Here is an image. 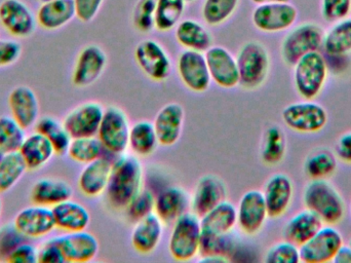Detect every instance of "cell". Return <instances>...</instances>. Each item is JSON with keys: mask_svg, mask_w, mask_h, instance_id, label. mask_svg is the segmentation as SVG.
Returning a JSON list of instances; mask_svg holds the SVG:
<instances>
[{"mask_svg": "<svg viewBox=\"0 0 351 263\" xmlns=\"http://www.w3.org/2000/svg\"><path fill=\"white\" fill-rule=\"evenodd\" d=\"M199 262H228V258H222V256H206V258H200Z\"/></svg>", "mask_w": 351, "mask_h": 263, "instance_id": "6f0895ef", "label": "cell"}, {"mask_svg": "<svg viewBox=\"0 0 351 263\" xmlns=\"http://www.w3.org/2000/svg\"><path fill=\"white\" fill-rule=\"evenodd\" d=\"M65 256L66 262L86 263L97 258L100 249L98 240L93 233L82 231L64 233L55 237Z\"/></svg>", "mask_w": 351, "mask_h": 263, "instance_id": "d6986e66", "label": "cell"}, {"mask_svg": "<svg viewBox=\"0 0 351 263\" xmlns=\"http://www.w3.org/2000/svg\"><path fill=\"white\" fill-rule=\"evenodd\" d=\"M67 155L72 161L86 165L104 157L107 153L98 137L93 136L72 138Z\"/></svg>", "mask_w": 351, "mask_h": 263, "instance_id": "f35d334b", "label": "cell"}, {"mask_svg": "<svg viewBox=\"0 0 351 263\" xmlns=\"http://www.w3.org/2000/svg\"><path fill=\"white\" fill-rule=\"evenodd\" d=\"M27 171L26 163L20 153H5L0 161V194L12 190Z\"/></svg>", "mask_w": 351, "mask_h": 263, "instance_id": "8d00e7d4", "label": "cell"}, {"mask_svg": "<svg viewBox=\"0 0 351 263\" xmlns=\"http://www.w3.org/2000/svg\"><path fill=\"white\" fill-rule=\"evenodd\" d=\"M287 151L285 133L278 126L268 128L264 133L261 146V159L267 165H276L284 159Z\"/></svg>", "mask_w": 351, "mask_h": 263, "instance_id": "74e56055", "label": "cell"}, {"mask_svg": "<svg viewBox=\"0 0 351 263\" xmlns=\"http://www.w3.org/2000/svg\"><path fill=\"white\" fill-rule=\"evenodd\" d=\"M22 55V45L14 39H0V68L18 62Z\"/></svg>", "mask_w": 351, "mask_h": 263, "instance_id": "f907efd6", "label": "cell"}, {"mask_svg": "<svg viewBox=\"0 0 351 263\" xmlns=\"http://www.w3.org/2000/svg\"><path fill=\"white\" fill-rule=\"evenodd\" d=\"M185 0H156V28L162 32L172 30L181 20Z\"/></svg>", "mask_w": 351, "mask_h": 263, "instance_id": "60d3db41", "label": "cell"}, {"mask_svg": "<svg viewBox=\"0 0 351 263\" xmlns=\"http://www.w3.org/2000/svg\"><path fill=\"white\" fill-rule=\"evenodd\" d=\"M202 225L194 213L187 212L173 223L169 251L177 262H187L199 255Z\"/></svg>", "mask_w": 351, "mask_h": 263, "instance_id": "3957f363", "label": "cell"}, {"mask_svg": "<svg viewBox=\"0 0 351 263\" xmlns=\"http://www.w3.org/2000/svg\"><path fill=\"white\" fill-rule=\"evenodd\" d=\"M8 106L12 117L25 130L36 125L40 113V105L32 89L26 86L14 88L8 96Z\"/></svg>", "mask_w": 351, "mask_h": 263, "instance_id": "7402d4cb", "label": "cell"}, {"mask_svg": "<svg viewBox=\"0 0 351 263\" xmlns=\"http://www.w3.org/2000/svg\"><path fill=\"white\" fill-rule=\"evenodd\" d=\"M298 10L290 2H274L260 4L253 12L254 25L266 33L288 30L296 23Z\"/></svg>", "mask_w": 351, "mask_h": 263, "instance_id": "30bf717a", "label": "cell"}, {"mask_svg": "<svg viewBox=\"0 0 351 263\" xmlns=\"http://www.w3.org/2000/svg\"><path fill=\"white\" fill-rule=\"evenodd\" d=\"M325 55H348L351 53V19L334 23L325 32L323 49Z\"/></svg>", "mask_w": 351, "mask_h": 263, "instance_id": "e575fe53", "label": "cell"}, {"mask_svg": "<svg viewBox=\"0 0 351 263\" xmlns=\"http://www.w3.org/2000/svg\"><path fill=\"white\" fill-rule=\"evenodd\" d=\"M226 196V187L222 180L216 176H204L198 180L190 198V208L192 213L200 218L220 203L224 202Z\"/></svg>", "mask_w": 351, "mask_h": 263, "instance_id": "ffe728a7", "label": "cell"}, {"mask_svg": "<svg viewBox=\"0 0 351 263\" xmlns=\"http://www.w3.org/2000/svg\"><path fill=\"white\" fill-rule=\"evenodd\" d=\"M252 1L260 5V4L274 3V2H287L289 0H252Z\"/></svg>", "mask_w": 351, "mask_h": 263, "instance_id": "680465c9", "label": "cell"}, {"mask_svg": "<svg viewBox=\"0 0 351 263\" xmlns=\"http://www.w3.org/2000/svg\"><path fill=\"white\" fill-rule=\"evenodd\" d=\"M350 247H351V240H350Z\"/></svg>", "mask_w": 351, "mask_h": 263, "instance_id": "e7e4bbea", "label": "cell"}, {"mask_svg": "<svg viewBox=\"0 0 351 263\" xmlns=\"http://www.w3.org/2000/svg\"><path fill=\"white\" fill-rule=\"evenodd\" d=\"M158 138L154 123L140 121L132 126L129 137V148L136 157H147L158 148Z\"/></svg>", "mask_w": 351, "mask_h": 263, "instance_id": "836d02e7", "label": "cell"}, {"mask_svg": "<svg viewBox=\"0 0 351 263\" xmlns=\"http://www.w3.org/2000/svg\"><path fill=\"white\" fill-rule=\"evenodd\" d=\"M185 1H194V0H185Z\"/></svg>", "mask_w": 351, "mask_h": 263, "instance_id": "be15d7a7", "label": "cell"}, {"mask_svg": "<svg viewBox=\"0 0 351 263\" xmlns=\"http://www.w3.org/2000/svg\"><path fill=\"white\" fill-rule=\"evenodd\" d=\"M26 130L10 115L0 117V150L18 152L26 138Z\"/></svg>", "mask_w": 351, "mask_h": 263, "instance_id": "b9f144b4", "label": "cell"}, {"mask_svg": "<svg viewBox=\"0 0 351 263\" xmlns=\"http://www.w3.org/2000/svg\"><path fill=\"white\" fill-rule=\"evenodd\" d=\"M37 262L40 263H64L66 262L63 251L55 238L45 241L38 249Z\"/></svg>", "mask_w": 351, "mask_h": 263, "instance_id": "816d5d0a", "label": "cell"}, {"mask_svg": "<svg viewBox=\"0 0 351 263\" xmlns=\"http://www.w3.org/2000/svg\"><path fill=\"white\" fill-rule=\"evenodd\" d=\"M76 16L73 0H49L41 2L36 12L38 26L47 31H55L69 24Z\"/></svg>", "mask_w": 351, "mask_h": 263, "instance_id": "83f0119b", "label": "cell"}, {"mask_svg": "<svg viewBox=\"0 0 351 263\" xmlns=\"http://www.w3.org/2000/svg\"><path fill=\"white\" fill-rule=\"evenodd\" d=\"M40 2H45V1H49V0H39Z\"/></svg>", "mask_w": 351, "mask_h": 263, "instance_id": "6125c7cd", "label": "cell"}, {"mask_svg": "<svg viewBox=\"0 0 351 263\" xmlns=\"http://www.w3.org/2000/svg\"><path fill=\"white\" fill-rule=\"evenodd\" d=\"M336 155L346 163H351V132L346 133L336 143Z\"/></svg>", "mask_w": 351, "mask_h": 263, "instance_id": "11a10c76", "label": "cell"}, {"mask_svg": "<svg viewBox=\"0 0 351 263\" xmlns=\"http://www.w3.org/2000/svg\"><path fill=\"white\" fill-rule=\"evenodd\" d=\"M35 131L49 139L55 149L56 155H67L72 137L64 127L63 123H60L55 117H40L35 125Z\"/></svg>", "mask_w": 351, "mask_h": 263, "instance_id": "d590c367", "label": "cell"}, {"mask_svg": "<svg viewBox=\"0 0 351 263\" xmlns=\"http://www.w3.org/2000/svg\"><path fill=\"white\" fill-rule=\"evenodd\" d=\"M185 122V111L178 103L165 105L154 119V126L158 142L164 146H173L179 141Z\"/></svg>", "mask_w": 351, "mask_h": 263, "instance_id": "cb8c5ba5", "label": "cell"}, {"mask_svg": "<svg viewBox=\"0 0 351 263\" xmlns=\"http://www.w3.org/2000/svg\"><path fill=\"white\" fill-rule=\"evenodd\" d=\"M38 249L28 242L21 244L8 258L10 263H35L37 262Z\"/></svg>", "mask_w": 351, "mask_h": 263, "instance_id": "db71d44e", "label": "cell"}, {"mask_svg": "<svg viewBox=\"0 0 351 263\" xmlns=\"http://www.w3.org/2000/svg\"><path fill=\"white\" fill-rule=\"evenodd\" d=\"M104 111L100 103H82L66 115L64 127L72 138L97 136Z\"/></svg>", "mask_w": 351, "mask_h": 263, "instance_id": "2e32d148", "label": "cell"}, {"mask_svg": "<svg viewBox=\"0 0 351 263\" xmlns=\"http://www.w3.org/2000/svg\"><path fill=\"white\" fill-rule=\"evenodd\" d=\"M55 218L56 229L63 233L86 231L90 223L88 209L80 203L69 200L60 203L51 208Z\"/></svg>", "mask_w": 351, "mask_h": 263, "instance_id": "4316f807", "label": "cell"}, {"mask_svg": "<svg viewBox=\"0 0 351 263\" xmlns=\"http://www.w3.org/2000/svg\"><path fill=\"white\" fill-rule=\"evenodd\" d=\"M350 214H351V202H350Z\"/></svg>", "mask_w": 351, "mask_h": 263, "instance_id": "03108f58", "label": "cell"}, {"mask_svg": "<svg viewBox=\"0 0 351 263\" xmlns=\"http://www.w3.org/2000/svg\"><path fill=\"white\" fill-rule=\"evenodd\" d=\"M106 65L105 52L97 45H88L78 54L72 72V82L78 88L90 86L102 76Z\"/></svg>", "mask_w": 351, "mask_h": 263, "instance_id": "ac0fdd59", "label": "cell"}, {"mask_svg": "<svg viewBox=\"0 0 351 263\" xmlns=\"http://www.w3.org/2000/svg\"><path fill=\"white\" fill-rule=\"evenodd\" d=\"M178 73L184 86L194 93H204L210 88L212 78L206 56L202 52L186 49L178 59Z\"/></svg>", "mask_w": 351, "mask_h": 263, "instance_id": "4fadbf2b", "label": "cell"}, {"mask_svg": "<svg viewBox=\"0 0 351 263\" xmlns=\"http://www.w3.org/2000/svg\"><path fill=\"white\" fill-rule=\"evenodd\" d=\"M329 76L327 60L321 52L303 56L294 65V82L297 92L306 100L317 98Z\"/></svg>", "mask_w": 351, "mask_h": 263, "instance_id": "277c9868", "label": "cell"}, {"mask_svg": "<svg viewBox=\"0 0 351 263\" xmlns=\"http://www.w3.org/2000/svg\"><path fill=\"white\" fill-rule=\"evenodd\" d=\"M212 82L223 89H233L239 84L237 58L223 47H210L204 54Z\"/></svg>", "mask_w": 351, "mask_h": 263, "instance_id": "e0dca14e", "label": "cell"}, {"mask_svg": "<svg viewBox=\"0 0 351 263\" xmlns=\"http://www.w3.org/2000/svg\"><path fill=\"white\" fill-rule=\"evenodd\" d=\"M200 225L202 233L206 235H227L232 233L237 225V207L225 200L200 217Z\"/></svg>", "mask_w": 351, "mask_h": 263, "instance_id": "4dcf8cb0", "label": "cell"}, {"mask_svg": "<svg viewBox=\"0 0 351 263\" xmlns=\"http://www.w3.org/2000/svg\"><path fill=\"white\" fill-rule=\"evenodd\" d=\"M239 0H206L202 16L206 24L218 26L228 20L237 10Z\"/></svg>", "mask_w": 351, "mask_h": 263, "instance_id": "ee69618b", "label": "cell"}, {"mask_svg": "<svg viewBox=\"0 0 351 263\" xmlns=\"http://www.w3.org/2000/svg\"><path fill=\"white\" fill-rule=\"evenodd\" d=\"M156 0H140L134 12V24L141 32H149L156 27Z\"/></svg>", "mask_w": 351, "mask_h": 263, "instance_id": "c3c4849f", "label": "cell"}, {"mask_svg": "<svg viewBox=\"0 0 351 263\" xmlns=\"http://www.w3.org/2000/svg\"><path fill=\"white\" fill-rule=\"evenodd\" d=\"M268 215L278 218L286 214L292 203L294 188L290 178L285 174H276L266 182L263 192Z\"/></svg>", "mask_w": 351, "mask_h": 263, "instance_id": "603a6c76", "label": "cell"}, {"mask_svg": "<svg viewBox=\"0 0 351 263\" xmlns=\"http://www.w3.org/2000/svg\"><path fill=\"white\" fill-rule=\"evenodd\" d=\"M336 263H351V247L342 245L333 260Z\"/></svg>", "mask_w": 351, "mask_h": 263, "instance_id": "9f6ffc18", "label": "cell"}, {"mask_svg": "<svg viewBox=\"0 0 351 263\" xmlns=\"http://www.w3.org/2000/svg\"><path fill=\"white\" fill-rule=\"evenodd\" d=\"M265 262L267 263H298L300 262L299 246L285 240L274 244L266 252Z\"/></svg>", "mask_w": 351, "mask_h": 263, "instance_id": "bcb514c9", "label": "cell"}, {"mask_svg": "<svg viewBox=\"0 0 351 263\" xmlns=\"http://www.w3.org/2000/svg\"><path fill=\"white\" fill-rule=\"evenodd\" d=\"M323 227V220L319 218V215L305 209L297 213L285 225V240L301 246L311 240Z\"/></svg>", "mask_w": 351, "mask_h": 263, "instance_id": "1f68e13d", "label": "cell"}, {"mask_svg": "<svg viewBox=\"0 0 351 263\" xmlns=\"http://www.w3.org/2000/svg\"><path fill=\"white\" fill-rule=\"evenodd\" d=\"M325 31L315 23H303L285 37L280 54L285 63L294 66L303 56L323 49Z\"/></svg>", "mask_w": 351, "mask_h": 263, "instance_id": "8992f818", "label": "cell"}, {"mask_svg": "<svg viewBox=\"0 0 351 263\" xmlns=\"http://www.w3.org/2000/svg\"><path fill=\"white\" fill-rule=\"evenodd\" d=\"M5 155V153L2 152L1 150H0V161H1L2 157H3V155Z\"/></svg>", "mask_w": 351, "mask_h": 263, "instance_id": "94428289", "label": "cell"}, {"mask_svg": "<svg viewBox=\"0 0 351 263\" xmlns=\"http://www.w3.org/2000/svg\"><path fill=\"white\" fill-rule=\"evenodd\" d=\"M282 119L287 127L298 133H317L328 123V113L313 101L293 103L282 111Z\"/></svg>", "mask_w": 351, "mask_h": 263, "instance_id": "ba28073f", "label": "cell"}, {"mask_svg": "<svg viewBox=\"0 0 351 263\" xmlns=\"http://www.w3.org/2000/svg\"><path fill=\"white\" fill-rule=\"evenodd\" d=\"M237 63L239 84L247 90H255L261 87L269 73V54L258 41H249L243 45L237 54Z\"/></svg>", "mask_w": 351, "mask_h": 263, "instance_id": "5b68a950", "label": "cell"}, {"mask_svg": "<svg viewBox=\"0 0 351 263\" xmlns=\"http://www.w3.org/2000/svg\"><path fill=\"white\" fill-rule=\"evenodd\" d=\"M343 245V237L333 225L323 227L306 243L299 246L300 260L305 263L333 262L336 253Z\"/></svg>", "mask_w": 351, "mask_h": 263, "instance_id": "9c48e42d", "label": "cell"}, {"mask_svg": "<svg viewBox=\"0 0 351 263\" xmlns=\"http://www.w3.org/2000/svg\"><path fill=\"white\" fill-rule=\"evenodd\" d=\"M76 18L84 23L94 20L104 0H73Z\"/></svg>", "mask_w": 351, "mask_h": 263, "instance_id": "f5cc1de1", "label": "cell"}, {"mask_svg": "<svg viewBox=\"0 0 351 263\" xmlns=\"http://www.w3.org/2000/svg\"><path fill=\"white\" fill-rule=\"evenodd\" d=\"M14 225L28 240L47 237L56 229L51 208L35 204L22 209L14 217Z\"/></svg>", "mask_w": 351, "mask_h": 263, "instance_id": "9a60e30c", "label": "cell"}, {"mask_svg": "<svg viewBox=\"0 0 351 263\" xmlns=\"http://www.w3.org/2000/svg\"><path fill=\"white\" fill-rule=\"evenodd\" d=\"M351 14V0H322L321 14L328 23L348 19Z\"/></svg>", "mask_w": 351, "mask_h": 263, "instance_id": "681fc988", "label": "cell"}, {"mask_svg": "<svg viewBox=\"0 0 351 263\" xmlns=\"http://www.w3.org/2000/svg\"><path fill=\"white\" fill-rule=\"evenodd\" d=\"M237 225L247 236L259 233L268 217L267 207L263 192L257 190L245 192L237 207Z\"/></svg>", "mask_w": 351, "mask_h": 263, "instance_id": "7c38bea8", "label": "cell"}, {"mask_svg": "<svg viewBox=\"0 0 351 263\" xmlns=\"http://www.w3.org/2000/svg\"><path fill=\"white\" fill-rule=\"evenodd\" d=\"M164 225L156 213L138 220L131 235L134 249L143 255L152 253L162 242Z\"/></svg>", "mask_w": 351, "mask_h": 263, "instance_id": "d4e9b609", "label": "cell"}, {"mask_svg": "<svg viewBox=\"0 0 351 263\" xmlns=\"http://www.w3.org/2000/svg\"><path fill=\"white\" fill-rule=\"evenodd\" d=\"M73 190L67 182L56 178H41L33 184L30 192V200L32 204L39 206H57L64 201L72 198Z\"/></svg>", "mask_w": 351, "mask_h": 263, "instance_id": "f546056e", "label": "cell"}, {"mask_svg": "<svg viewBox=\"0 0 351 263\" xmlns=\"http://www.w3.org/2000/svg\"><path fill=\"white\" fill-rule=\"evenodd\" d=\"M305 208L319 215L328 225L341 222L346 215V204L335 186L326 179L311 180L304 190Z\"/></svg>", "mask_w": 351, "mask_h": 263, "instance_id": "7a4b0ae2", "label": "cell"}, {"mask_svg": "<svg viewBox=\"0 0 351 263\" xmlns=\"http://www.w3.org/2000/svg\"><path fill=\"white\" fill-rule=\"evenodd\" d=\"M337 170V159L327 149L311 153L304 163V171L311 180L327 179Z\"/></svg>", "mask_w": 351, "mask_h": 263, "instance_id": "ab89813d", "label": "cell"}, {"mask_svg": "<svg viewBox=\"0 0 351 263\" xmlns=\"http://www.w3.org/2000/svg\"><path fill=\"white\" fill-rule=\"evenodd\" d=\"M112 159L108 155L84 165L78 176V188L88 198H98L106 192Z\"/></svg>", "mask_w": 351, "mask_h": 263, "instance_id": "44dd1931", "label": "cell"}, {"mask_svg": "<svg viewBox=\"0 0 351 263\" xmlns=\"http://www.w3.org/2000/svg\"><path fill=\"white\" fill-rule=\"evenodd\" d=\"M0 25L12 36L26 38L34 33L38 24L36 14L22 0H2Z\"/></svg>", "mask_w": 351, "mask_h": 263, "instance_id": "8fae6325", "label": "cell"}, {"mask_svg": "<svg viewBox=\"0 0 351 263\" xmlns=\"http://www.w3.org/2000/svg\"><path fill=\"white\" fill-rule=\"evenodd\" d=\"M176 39L186 49L202 53L208 51L213 43L210 32L202 24L192 20L182 21L177 25Z\"/></svg>", "mask_w": 351, "mask_h": 263, "instance_id": "d6a6232c", "label": "cell"}, {"mask_svg": "<svg viewBox=\"0 0 351 263\" xmlns=\"http://www.w3.org/2000/svg\"><path fill=\"white\" fill-rule=\"evenodd\" d=\"M130 131L131 125L125 111L119 107L111 106L105 109L97 137L107 155L119 157L129 149Z\"/></svg>", "mask_w": 351, "mask_h": 263, "instance_id": "52a82bcc", "label": "cell"}, {"mask_svg": "<svg viewBox=\"0 0 351 263\" xmlns=\"http://www.w3.org/2000/svg\"><path fill=\"white\" fill-rule=\"evenodd\" d=\"M189 208V196L183 188L178 186L165 188L156 196L154 213L165 225L174 223L179 217L187 213Z\"/></svg>", "mask_w": 351, "mask_h": 263, "instance_id": "484cf974", "label": "cell"}, {"mask_svg": "<svg viewBox=\"0 0 351 263\" xmlns=\"http://www.w3.org/2000/svg\"><path fill=\"white\" fill-rule=\"evenodd\" d=\"M154 207H156V196L150 190L142 188L136 194L135 198L130 202L125 210H127L128 217L132 221L137 222L140 219L154 213Z\"/></svg>", "mask_w": 351, "mask_h": 263, "instance_id": "f6af8a7d", "label": "cell"}, {"mask_svg": "<svg viewBox=\"0 0 351 263\" xmlns=\"http://www.w3.org/2000/svg\"><path fill=\"white\" fill-rule=\"evenodd\" d=\"M144 170L138 157L121 155L112 163L107 186V200L115 209L127 208L136 194L143 188Z\"/></svg>", "mask_w": 351, "mask_h": 263, "instance_id": "6da1fadb", "label": "cell"}, {"mask_svg": "<svg viewBox=\"0 0 351 263\" xmlns=\"http://www.w3.org/2000/svg\"><path fill=\"white\" fill-rule=\"evenodd\" d=\"M18 152L24 159L28 171L43 169L56 155L55 149L49 139L36 131L27 135Z\"/></svg>", "mask_w": 351, "mask_h": 263, "instance_id": "f1b7e54d", "label": "cell"}, {"mask_svg": "<svg viewBox=\"0 0 351 263\" xmlns=\"http://www.w3.org/2000/svg\"><path fill=\"white\" fill-rule=\"evenodd\" d=\"M232 233L227 235H206L202 233L200 240V258L206 256H222L226 258L235 247Z\"/></svg>", "mask_w": 351, "mask_h": 263, "instance_id": "7bdbcfd3", "label": "cell"}, {"mask_svg": "<svg viewBox=\"0 0 351 263\" xmlns=\"http://www.w3.org/2000/svg\"><path fill=\"white\" fill-rule=\"evenodd\" d=\"M27 240L14 223L0 227V262H8L12 252Z\"/></svg>", "mask_w": 351, "mask_h": 263, "instance_id": "7dc6e473", "label": "cell"}, {"mask_svg": "<svg viewBox=\"0 0 351 263\" xmlns=\"http://www.w3.org/2000/svg\"><path fill=\"white\" fill-rule=\"evenodd\" d=\"M135 60L142 71L156 82H162L170 76V57L158 41H141L136 47Z\"/></svg>", "mask_w": 351, "mask_h": 263, "instance_id": "5bb4252c", "label": "cell"}, {"mask_svg": "<svg viewBox=\"0 0 351 263\" xmlns=\"http://www.w3.org/2000/svg\"><path fill=\"white\" fill-rule=\"evenodd\" d=\"M1 211H2V201L0 198V216H1Z\"/></svg>", "mask_w": 351, "mask_h": 263, "instance_id": "91938a15", "label": "cell"}]
</instances>
